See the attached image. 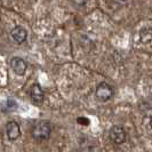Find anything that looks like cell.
I'll return each mask as SVG.
<instances>
[{
  "label": "cell",
  "instance_id": "obj_5",
  "mask_svg": "<svg viewBox=\"0 0 152 152\" xmlns=\"http://www.w3.org/2000/svg\"><path fill=\"white\" fill-rule=\"evenodd\" d=\"M10 68L17 76H23L26 71L28 65H26L25 61L21 57H13L10 60Z\"/></svg>",
  "mask_w": 152,
  "mask_h": 152
},
{
  "label": "cell",
  "instance_id": "obj_11",
  "mask_svg": "<svg viewBox=\"0 0 152 152\" xmlns=\"http://www.w3.org/2000/svg\"><path fill=\"white\" fill-rule=\"evenodd\" d=\"M121 1H126V0H121Z\"/></svg>",
  "mask_w": 152,
  "mask_h": 152
},
{
  "label": "cell",
  "instance_id": "obj_1",
  "mask_svg": "<svg viewBox=\"0 0 152 152\" xmlns=\"http://www.w3.org/2000/svg\"><path fill=\"white\" fill-rule=\"evenodd\" d=\"M52 130H53V126L52 124L47 120H41L38 121L32 128V136L34 137L36 140L39 141H44L49 138L50 134H52Z\"/></svg>",
  "mask_w": 152,
  "mask_h": 152
},
{
  "label": "cell",
  "instance_id": "obj_3",
  "mask_svg": "<svg viewBox=\"0 0 152 152\" xmlns=\"http://www.w3.org/2000/svg\"><path fill=\"white\" fill-rule=\"evenodd\" d=\"M109 136L114 144H122L126 141V132L120 126H112L109 130Z\"/></svg>",
  "mask_w": 152,
  "mask_h": 152
},
{
  "label": "cell",
  "instance_id": "obj_4",
  "mask_svg": "<svg viewBox=\"0 0 152 152\" xmlns=\"http://www.w3.org/2000/svg\"><path fill=\"white\" fill-rule=\"evenodd\" d=\"M6 135L9 141H16L21 135L20 125L16 121H9L6 125Z\"/></svg>",
  "mask_w": 152,
  "mask_h": 152
},
{
  "label": "cell",
  "instance_id": "obj_2",
  "mask_svg": "<svg viewBox=\"0 0 152 152\" xmlns=\"http://www.w3.org/2000/svg\"><path fill=\"white\" fill-rule=\"evenodd\" d=\"M96 97L103 102L109 101L110 99H112V96L114 95V91L112 88V86H110L107 83H99L96 87V91H95Z\"/></svg>",
  "mask_w": 152,
  "mask_h": 152
},
{
  "label": "cell",
  "instance_id": "obj_7",
  "mask_svg": "<svg viewBox=\"0 0 152 152\" xmlns=\"http://www.w3.org/2000/svg\"><path fill=\"white\" fill-rule=\"evenodd\" d=\"M10 36H12V38H13V40L15 42H17V44H23L26 40V38H28V32H26V30L24 28L18 25V26H15L12 30Z\"/></svg>",
  "mask_w": 152,
  "mask_h": 152
},
{
  "label": "cell",
  "instance_id": "obj_10",
  "mask_svg": "<svg viewBox=\"0 0 152 152\" xmlns=\"http://www.w3.org/2000/svg\"><path fill=\"white\" fill-rule=\"evenodd\" d=\"M150 126H151V128H152V114H151V117H150Z\"/></svg>",
  "mask_w": 152,
  "mask_h": 152
},
{
  "label": "cell",
  "instance_id": "obj_8",
  "mask_svg": "<svg viewBox=\"0 0 152 152\" xmlns=\"http://www.w3.org/2000/svg\"><path fill=\"white\" fill-rule=\"evenodd\" d=\"M16 107H17V103L14 99H9L2 104V111L4 112H10V111H14Z\"/></svg>",
  "mask_w": 152,
  "mask_h": 152
},
{
  "label": "cell",
  "instance_id": "obj_6",
  "mask_svg": "<svg viewBox=\"0 0 152 152\" xmlns=\"http://www.w3.org/2000/svg\"><path fill=\"white\" fill-rule=\"evenodd\" d=\"M30 96L33 103L36 104H41L44 102V99H45V93H44V89L41 88V86L39 84H34L32 85L30 89Z\"/></svg>",
  "mask_w": 152,
  "mask_h": 152
},
{
  "label": "cell",
  "instance_id": "obj_9",
  "mask_svg": "<svg viewBox=\"0 0 152 152\" xmlns=\"http://www.w3.org/2000/svg\"><path fill=\"white\" fill-rule=\"evenodd\" d=\"M78 122H80V124H81V122H85L86 125H88V120H87V119H84V118H81V119H78Z\"/></svg>",
  "mask_w": 152,
  "mask_h": 152
}]
</instances>
